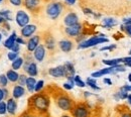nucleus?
Wrapping results in <instances>:
<instances>
[{
	"instance_id": "nucleus-11",
	"label": "nucleus",
	"mask_w": 131,
	"mask_h": 117,
	"mask_svg": "<svg viewBox=\"0 0 131 117\" xmlns=\"http://www.w3.org/2000/svg\"><path fill=\"white\" fill-rule=\"evenodd\" d=\"M64 23L66 24V26H73V25H76L79 23V18L78 15L74 12H70L69 14H67L64 19Z\"/></svg>"
},
{
	"instance_id": "nucleus-24",
	"label": "nucleus",
	"mask_w": 131,
	"mask_h": 117,
	"mask_svg": "<svg viewBox=\"0 0 131 117\" xmlns=\"http://www.w3.org/2000/svg\"><path fill=\"white\" fill-rule=\"evenodd\" d=\"M115 25H117V21L114 18H105L103 19V26L106 28H111Z\"/></svg>"
},
{
	"instance_id": "nucleus-26",
	"label": "nucleus",
	"mask_w": 131,
	"mask_h": 117,
	"mask_svg": "<svg viewBox=\"0 0 131 117\" xmlns=\"http://www.w3.org/2000/svg\"><path fill=\"white\" fill-rule=\"evenodd\" d=\"M122 62V59H113V60H103V64L109 66V67H113L116 65H119V63Z\"/></svg>"
},
{
	"instance_id": "nucleus-45",
	"label": "nucleus",
	"mask_w": 131,
	"mask_h": 117,
	"mask_svg": "<svg viewBox=\"0 0 131 117\" xmlns=\"http://www.w3.org/2000/svg\"><path fill=\"white\" fill-rule=\"evenodd\" d=\"M123 22H124V24H125V25H130L131 24V17H129V18H125V19L123 20Z\"/></svg>"
},
{
	"instance_id": "nucleus-18",
	"label": "nucleus",
	"mask_w": 131,
	"mask_h": 117,
	"mask_svg": "<svg viewBox=\"0 0 131 117\" xmlns=\"http://www.w3.org/2000/svg\"><path fill=\"white\" fill-rule=\"evenodd\" d=\"M16 37H17V34L15 31H12V34H10L9 36H8V38L3 42V46H4V48H6V49H8V50H10L11 49V47L15 44V40H16Z\"/></svg>"
},
{
	"instance_id": "nucleus-37",
	"label": "nucleus",
	"mask_w": 131,
	"mask_h": 117,
	"mask_svg": "<svg viewBox=\"0 0 131 117\" xmlns=\"http://www.w3.org/2000/svg\"><path fill=\"white\" fill-rule=\"evenodd\" d=\"M2 90H3V97H4V100L3 101H5V100H7L9 97V92H8V90L6 89V87L5 88H2Z\"/></svg>"
},
{
	"instance_id": "nucleus-50",
	"label": "nucleus",
	"mask_w": 131,
	"mask_h": 117,
	"mask_svg": "<svg viewBox=\"0 0 131 117\" xmlns=\"http://www.w3.org/2000/svg\"><path fill=\"white\" fill-rule=\"evenodd\" d=\"M20 117H33V116L30 115V114H28V113H24V114H22Z\"/></svg>"
},
{
	"instance_id": "nucleus-36",
	"label": "nucleus",
	"mask_w": 131,
	"mask_h": 117,
	"mask_svg": "<svg viewBox=\"0 0 131 117\" xmlns=\"http://www.w3.org/2000/svg\"><path fill=\"white\" fill-rule=\"evenodd\" d=\"M19 50H20V45H18L17 42H15L10 49V51H14V52H19Z\"/></svg>"
},
{
	"instance_id": "nucleus-13",
	"label": "nucleus",
	"mask_w": 131,
	"mask_h": 117,
	"mask_svg": "<svg viewBox=\"0 0 131 117\" xmlns=\"http://www.w3.org/2000/svg\"><path fill=\"white\" fill-rule=\"evenodd\" d=\"M23 5L30 11H36L40 6V0H23Z\"/></svg>"
},
{
	"instance_id": "nucleus-29",
	"label": "nucleus",
	"mask_w": 131,
	"mask_h": 117,
	"mask_svg": "<svg viewBox=\"0 0 131 117\" xmlns=\"http://www.w3.org/2000/svg\"><path fill=\"white\" fill-rule=\"evenodd\" d=\"M127 96H128V92H126L123 89H120V91L117 93V95H115V97L119 98V99H126Z\"/></svg>"
},
{
	"instance_id": "nucleus-58",
	"label": "nucleus",
	"mask_w": 131,
	"mask_h": 117,
	"mask_svg": "<svg viewBox=\"0 0 131 117\" xmlns=\"http://www.w3.org/2000/svg\"><path fill=\"white\" fill-rule=\"evenodd\" d=\"M129 91H131V86H129Z\"/></svg>"
},
{
	"instance_id": "nucleus-19",
	"label": "nucleus",
	"mask_w": 131,
	"mask_h": 117,
	"mask_svg": "<svg viewBox=\"0 0 131 117\" xmlns=\"http://www.w3.org/2000/svg\"><path fill=\"white\" fill-rule=\"evenodd\" d=\"M5 75H6L7 79H8V82H11V83H16L17 80H18V77H19V74L17 73L16 71L12 70V69L8 70Z\"/></svg>"
},
{
	"instance_id": "nucleus-23",
	"label": "nucleus",
	"mask_w": 131,
	"mask_h": 117,
	"mask_svg": "<svg viewBox=\"0 0 131 117\" xmlns=\"http://www.w3.org/2000/svg\"><path fill=\"white\" fill-rule=\"evenodd\" d=\"M23 63H24V59H23V58H20V57H18L17 59H15V60L12 62V65H11V68H12V70H14V71H17V70H19L20 68L23 66Z\"/></svg>"
},
{
	"instance_id": "nucleus-55",
	"label": "nucleus",
	"mask_w": 131,
	"mask_h": 117,
	"mask_svg": "<svg viewBox=\"0 0 131 117\" xmlns=\"http://www.w3.org/2000/svg\"><path fill=\"white\" fill-rule=\"evenodd\" d=\"M61 117H71L70 115H68V114H65V115H63V116H61Z\"/></svg>"
},
{
	"instance_id": "nucleus-43",
	"label": "nucleus",
	"mask_w": 131,
	"mask_h": 117,
	"mask_svg": "<svg viewBox=\"0 0 131 117\" xmlns=\"http://www.w3.org/2000/svg\"><path fill=\"white\" fill-rule=\"evenodd\" d=\"M73 87H74V86H73V85H71L70 83L64 84V88L67 89V90H72V89H73Z\"/></svg>"
},
{
	"instance_id": "nucleus-9",
	"label": "nucleus",
	"mask_w": 131,
	"mask_h": 117,
	"mask_svg": "<svg viewBox=\"0 0 131 117\" xmlns=\"http://www.w3.org/2000/svg\"><path fill=\"white\" fill-rule=\"evenodd\" d=\"M36 31V26L34 24H27L24 27L21 28V36L25 37V38H29L33 35V34Z\"/></svg>"
},
{
	"instance_id": "nucleus-52",
	"label": "nucleus",
	"mask_w": 131,
	"mask_h": 117,
	"mask_svg": "<svg viewBox=\"0 0 131 117\" xmlns=\"http://www.w3.org/2000/svg\"><path fill=\"white\" fill-rule=\"evenodd\" d=\"M126 99H128V102L131 104V94H129V95L127 96V98H126Z\"/></svg>"
},
{
	"instance_id": "nucleus-4",
	"label": "nucleus",
	"mask_w": 131,
	"mask_h": 117,
	"mask_svg": "<svg viewBox=\"0 0 131 117\" xmlns=\"http://www.w3.org/2000/svg\"><path fill=\"white\" fill-rule=\"evenodd\" d=\"M56 103H57V105L60 109L65 110V111L72 110L75 106L73 100L70 97H68L67 95H61L60 97H58L57 100H56Z\"/></svg>"
},
{
	"instance_id": "nucleus-54",
	"label": "nucleus",
	"mask_w": 131,
	"mask_h": 117,
	"mask_svg": "<svg viewBox=\"0 0 131 117\" xmlns=\"http://www.w3.org/2000/svg\"><path fill=\"white\" fill-rule=\"evenodd\" d=\"M128 81H129V82H131V74H129V75H128Z\"/></svg>"
},
{
	"instance_id": "nucleus-5",
	"label": "nucleus",
	"mask_w": 131,
	"mask_h": 117,
	"mask_svg": "<svg viewBox=\"0 0 131 117\" xmlns=\"http://www.w3.org/2000/svg\"><path fill=\"white\" fill-rule=\"evenodd\" d=\"M71 111L73 117H89V109L85 104L75 105Z\"/></svg>"
},
{
	"instance_id": "nucleus-21",
	"label": "nucleus",
	"mask_w": 131,
	"mask_h": 117,
	"mask_svg": "<svg viewBox=\"0 0 131 117\" xmlns=\"http://www.w3.org/2000/svg\"><path fill=\"white\" fill-rule=\"evenodd\" d=\"M25 72H26L30 77H35V76H37V74H38V70H37L36 64H35L34 62H30Z\"/></svg>"
},
{
	"instance_id": "nucleus-60",
	"label": "nucleus",
	"mask_w": 131,
	"mask_h": 117,
	"mask_svg": "<svg viewBox=\"0 0 131 117\" xmlns=\"http://www.w3.org/2000/svg\"><path fill=\"white\" fill-rule=\"evenodd\" d=\"M1 2H2V0H0V3H1Z\"/></svg>"
},
{
	"instance_id": "nucleus-56",
	"label": "nucleus",
	"mask_w": 131,
	"mask_h": 117,
	"mask_svg": "<svg viewBox=\"0 0 131 117\" xmlns=\"http://www.w3.org/2000/svg\"><path fill=\"white\" fill-rule=\"evenodd\" d=\"M1 39H2V34H0V41H1Z\"/></svg>"
},
{
	"instance_id": "nucleus-59",
	"label": "nucleus",
	"mask_w": 131,
	"mask_h": 117,
	"mask_svg": "<svg viewBox=\"0 0 131 117\" xmlns=\"http://www.w3.org/2000/svg\"><path fill=\"white\" fill-rule=\"evenodd\" d=\"M129 54H130V55H131V50H130V51H129Z\"/></svg>"
},
{
	"instance_id": "nucleus-22",
	"label": "nucleus",
	"mask_w": 131,
	"mask_h": 117,
	"mask_svg": "<svg viewBox=\"0 0 131 117\" xmlns=\"http://www.w3.org/2000/svg\"><path fill=\"white\" fill-rule=\"evenodd\" d=\"M35 84H36V80L34 79V77H27L26 82H25V86H26V88H27L29 93H32L34 91Z\"/></svg>"
},
{
	"instance_id": "nucleus-6",
	"label": "nucleus",
	"mask_w": 131,
	"mask_h": 117,
	"mask_svg": "<svg viewBox=\"0 0 131 117\" xmlns=\"http://www.w3.org/2000/svg\"><path fill=\"white\" fill-rule=\"evenodd\" d=\"M15 21H16L17 25L22 28L25 25L29 24V16L25 11L18 10L16 12V15H15Z\"/></svg>"
},
{
	"instance_id": "nucleus-40",
	"label": "nucleus",
	"mask_w": 131,
	"mask_h": 117,
	"mask_svg": "<svg viewBox=\"0 0 131 117\" xmlns=\"http://www.w3.org/2000/svg\"><path fill=\"white\" fill-rule=\"evenodd\" d=\"M121 28H122V29H125V31L128 34V35H130L131 36V24L130 25H125V28H124V26L122 25Z\"/></svg>"
},
{
	"instance_id": "nucleus-12",
	"label": "nucleus",
	"mask_w": 131,
	"mask_h": 117,
	"mask_svg": "<svg viewBox=\"0 0 131 117\" xmlns=\"http://www.w3.org/2000/svg\"><path fill=\"white\" fill-rule=\"evenodd\" d=\"M49 74L54 78H62L66 77V71L64 66H58L56 68H51L49 70Z\"/></svg>"
},
{
	"instance_id": "nucleus-49",
	"label": "nucleus",
	"mask_w": 131,
	"mask_h": 117,
	"mask_svg": "<svg viewBox=\"0 0 131 117\" xmlns=\"http://www.w3.org/2000/svg\"><path fill=\"white\" fill-rule=\"evenodd\" d=\"M4 100V97H3V90L2 88H0V102Z\"/></svg>"
},
{
	"instance_id": "nucleus-53",
	"label": "nucleus",
	"mask_w": 131,
	"mask_h": 117,
	"mask_svg": "<svg viewBox=\"0 0 131 117\" xmlns=\"http://www.w3.org/2000/svg\"><path fill=\"white\" fill-rule=\"evenodd\" d=\"M122 117H131V115L130 114H123Z\"/></svg>"
},
{
	"instance_id": "nucleus-34",
	"label": "nucleus",
	"mask_w": 131,
	"mask_h": 117,
	"mask_svg": "<svg viewBox=\"0 0 131 117\" xmlns=\"http://www.w3.org/2000/svg\"><path fill=\"white\" fill-rule=\"evenodd\" d=\"M43 86H45V82H43L42 80L37 81L36 84H35V87H34V91H35V92H40L41 89L43 88Z\"/></svg>"
},
{
	"instance_id": "nucleus-38",
	"label": "nucleus",
	"mask_w": 131,
	"mask_h": 117,
	"mask_svg": "<svg viewBox=\"0 0 131 117\" xmlns=\"http://www.w3.org/2000/svg\"><path fill=\"white\" fill-rule=\"evenodd\" d=\"M9 2L14 6H20L22 4V0H9Z\"/></svg>"
},
{
	"instance_id": "nucleus-28",
	"label": "nucleus",
	"mask_w": 131,
	"mask_h": 117,
	"mask_svg": "<svg viewBox=\"0 0 131 117\" xmlns=\"http://www.w3.org/2000/svg\"><path fill=\"white\" fill-rule=\"evenodd\" d=\"M0 16H2L6 21H11L12 16H11V11L9 10H1L0 11Z\"/></svg>"
},
{
	"instance_id": "nucleus-42",
	"label": "nucleus",
	"mask_w": 131,
	"mask_h": 117,
	"mask_svg": "<svg viewBox=\"0 0 131 117\" xmlns=\"http://www.w3.org/2000/svg\"><path fill=\"white\" fill-rule=\"evenodd\" d=\"M122 62H123V63H125L126 65L131 64V57H128V58H124V59H122Z\"/></svg>"
},
{
	"instance_id": "nucleus-3",
	"label": "nucleus",
	"mask_w": 131,
	"mask_h": 117,
	"mask_svg": "<svg viewBox=\"0 0 131 117\" xmlns=\"http://www.w3.org/2000/svg\"><path fill=\"white\" fill-rule=\"evenodd\" d=\"M63 8H64V6L61 2H52V3L49 4L47 7V14L49 18L54 20L60 16V14L63 11Z\"/></svg>"
},
{
	"instance_id": "nucleus-57",
	"label": "nucleus",
	"mask_w": 131,
	"mask_h": 117,
	"mask_svg": "<svg viewBox=\"0 0 131 117\" xmlns=\"http://www.w3.org/2000/svg\"><path fill=\"white\" fill-rule=\"evenodd\" d=\"M127 66H128V67H131V64H128V65H127Z\"/></svg>"
},
{
	"instance_id": "nucleus-25",
	"label": "nucleus",
	"mask_w": 131,
	"mask_h": 117,
	"mask_svg": "<svg viewBox=\"0 0 131 117\" xmlns=\"http://www.w3.org/2000/svg\"><path fill=\"white\" fill-rule=\"evenodd\" d=\"M46 48L48 49V50H53L54 48H56V41H54V38L52 37V36H48L47 38H46Z\"/></svg>"
},
{
	"instance_id": "nucleus-16",
	"label": "nucleus",
	"mask_w": 131,
	"mask_h": 117,
	"mask_svg": "<svg viewBox=\"0 0 131 117\" xmlns=\"http://www.w3.org/2000/svg\"><path fill=\"white\" fill-rule=\"evenodd\" d=\"M24 94H25V89H24L23 86L15 85L13 87V90H12V98H14L15 100L21 98Z\"/></svg>"
},
{
	"instance_id": "nucleus-61",
	"label": "nucleus",
	"mask_w": 131,
	"mask_h": 117,
	"mask_svg": "<svg viewBox=\"0 0 131 117\" xmlns=\"http://www.w3.org/2000/svg\"><path fill=\"white\" fill-rule=\"evenodd\" d=\"M36 117H40V116H36Z\"/></svg>"
},
{
	"instance_id": "nucleus-39",
	"label": "nucleus",
	"mask_w": 131,
	"mask_h": 117,
	"mask_svg": "<svg viewBox=\"0 0 131 117\" xmlns=\"http://www.w3.org/2000/svg\"><path fill=\"white\" fill-rule=\"evenodd\" d=\"M15 42H17L18 45H26V42L24 41V39H23V37H22V36H17Z\"/></svg>"
},
{
	"instance_id": "nucleus-15",
	"label": "nucleus",
	"mask_w": 131,
	"mask_h": 117,
	"mask_svg": "<svg viewBox=\"0 0 131 117\" xmlns=\"http://www.w3.org/2000/svg\"><path fill=\"white\" fill-rule=\"evenodd\" d=\"M66 71V78H68V80H74L75 77V68L72 63H66L64 65Z\"/></svg>"
},
{
	"instance_id": "nucleus-17",
	"label": "nucleus",
	"mask_w": 131,
	"mask_h": 117,
	"mask_svg": "<svg viewBox=\"0 0 131 117\" xmlns=\"http://www.w3.org/2000/svg\"><path fill=\"white\" fill-rule=\"evenodd\" d=\"M59 47L64 52H69L73 50V42L69 39H63L59 42Z\"/></svg>"
},
{
	"instance_id": "nucleus-32",
	"label": "nucleus",
	"mask_w": 131,
	"mask_h": 117,
	"mask_svg": "<svg viewBox=\"0 0 131 117\" xmlns=\"http://www.w3.org/2000/svg\"><path fill=\"white\" fill-rule=\"evenodd\" d=\"M7 113V108H6V102L1 101L0 102V115H5Z\"/></svg>"
},
{
	"instance_id": "nucleus-8",
	"label": "nucleus",
	"mask_w": 131,
	"mask_h": 117,
	"mask_svg": "<svg viewBox=\"0 0 131 117\" xmlns=\"http://www.w3.org/2000/svg\"><path fill=\"white\" fill-rule=\"evenodd\" d=\"M39 41H40L39 35H33L31 37H29L28 40H27V42H26V49H27V50L30 51V52L31 51L33 52V50L38 47Z\"/></svg>"
},
{
	"instance_id": "nucleus-10",
	"label": "nucleus",
	"mask_w": 131,
	"mask_h": 117,
	"mask_svg": "<svg viewBox=\"0 0 131 117\" xmlns=\"http://www.w3.org/2000/svg\"><path fill=\"white\" fill-rule=\"evenodd\" d=\"M33 57L37 62H42L46 57V48L43 45H38V47L33 50Z\"/></svg>"
},
{
	"instance_id": "nucleus-7",
	"label": "nucleus",
	"mask_w": 131,
	"mask_h": 117,
	"mask_svg": "<svg viewBox=\"0 0 131 117\" xmlns=\"http://www.w3.org/2000/svg\"><path fill=\"white\" fill-rule=\"evenodd\" d=\"M82 25L80 23L76 24V25H73V26H68L65 28V33L68 36H71V37H76V36H79L81 33H82Z\"/></svg>"
},
{
	"instance_id": "nucleus-20",
	"label": "nucleus",
	"mask_w": 131,
	"mask_h": 117,
	"mask_svg": "<svg viewBox=\"0 0 131 117\" xmlns=\"http://www.w3.org/2000/svg\"><path fill=\"white\" fill-rule=\"evenodd\" d=\"M108 74H112V68L108 67L105 68V69H101L97 72L93 73L92 74V78L96 79V78H99V77H103L104 75H108Z\"/></svg>"
},
{
	"instance_id": "nucleus-31",
	"label": "nucleus",
	"mask_w": 131,
	"mask_h": 117,
	"mask_svg": "<svg viewBox=\"0 0 131 117\" xmlns=\"http://www.w3.org/2000/svg\"><path fill=\"white\" fill-rule=\"evenodd\" d=\"M74 82H75V84H76L77 86H79V87H81V88L86 86V83H85L84 81H82V79H81L80 76H75V77H74Z\"/></svg>"
},
{
	"instance_id": "nucleus-35",
	"label": "nucleus",
	"mask_w": 131,
	"mask_h": 117,
	"mask_svg": "<svg viewBox=\"0 0 131 117\" xmlns=\"http://www.w3.org/2000/svg\"><path fill=\"white\" fill-rule=\"evenodd\" d=\"M7 58H8V60L9 61H14L15 59L18 58V52H14V51H9L8 54H7Z\"/></svg>"
},
{
	"instance_id": "nucleus-30",
	"label": "nucleus",
	"mask_w": 131,
	"mask_h": 117,
	"mask_svg": "<svg viewBox=\"0 0 131 117\" xmlns=\"http://www.w3.org/2000/svg\"><path fill=\"white\" fill-rule=\"evenodd\" d=\"M7 85H8V79H7L6 75L1 74V75H0V86H1L2 88H5Z\"/></svg>"
},
{
	"instance_id": "nucleus-41",
	"label": "nucleus",
	"mask_w": 131,
	"mask_h": 117,
	"mask_svg": "<svg viewBox=\"0 0 131 117\" xmlns=\"http://www.w3.org/2000/svg\"><path fill=\"white\" fill-rule=\"evenodd\" d=\"M115 48H116V46H115V45H111V46H108V47L101 48V50H114Z\"/></svg>"
},
{
	"instance_id": "nucleus-51",
	"label": "nucleus",
	"mask_w": 131,
	"mask_h": 117,
	"mask_svg": "<svg viewBox=\"0 0 131 117\" xmlns=\"http://www.w3.org/2000/svg\"><path fill=\"white\" fill-rule=\"evenodd\" d=\"M4 21H6V20H5V19H4V18H3L2 16H0V24H2Z\"/></svg>"
},
{
	"instance_id": "nucleus-46",
	"label": "nucleus",
	"mask_w": 131,
	"mask_h": 117,
	"mask_svg": "<svg viewBox=\"0 0 131 117\" xmlns=\"http://www.w3.org/2000/svg\"><path fill=\"white\" fill-rule=\"evenodd\" d=\"M84 12L86 13V14H93L94 12L91 10V9H89V8H84Z\"/></svg>"
},
{
	"instance_id": "nucleus-1",
	"label": "nucleus",
	"mask_w": 131,
	"mask_h": 117,
	"mask_svg": "<svg viewBox=\"0 0 131 117\" xmlns=\"http://www.w3.org/2000/svg\"><path fill=\"white\" fill-rule=\"evenodd\" d=\"M28 101L30 108L38 113H46L49 109V98L46 94L38 93L36 95H33Z\"/></svg>"
},
{
	"instance_id": "nucleus-33",
	"label": "nucleus",
	"mask_w": 131,
	"mask_h": 117,
	"mask_svg": "<svg viewBox=\"0 0 131 117\" xmlns=\"http://www.w3.org/2000/svg\"><path fill=\"white\" fill-rule=\"evenodd\" d=\"M26 79H27V77L25 76V75H19V77H18V80H17V85H20V86H25V82H26Z\"/></svg>"
},
{
	"instance_id": "nucleus-47",
	"label": "nucleus",
	"mask_w": 131,
	"mask_h": 117,
	"mask_svg": "<svg viewBox=\"0 0 131 117\" xmlns=\"http://www.w3.org/2000/svg\"><path fill=\"white\" fill-rule=\"evenodd\" d=\"M66 3L67 4H69V5H73V4H75L76 3V1L77 0H65Z\"/></svg>"
},
{
	"instance_id": "nucleus-14",
	"label": "nucleus",
	"mask_w": 131,
	"mask_h": 117,
	"mask_svg": "<svg viewBox=\"0 0 131 117\" xmlns=\"http://www.w3.org/2000/svg\"><path fill=\"white\" fill-rule=\"evenodd\" d=\"M6 102V108H7V112L10 115H14L17 109V102L14 98H8Z\"/></svg>"
},
{
	"instance_id": "nucleus-2",
	"label": "nucleus",
	"mask_w": 131,
	"mask_h": 117,
	"mask_svg": "<svg viewBox=\"0 0 131 117\" xmlns=\"http://www.w3.org/2000/svg\"><path fill=\"white\" fill-rule=\"evenodd\" d=\"M105 42H108V39L105 37L104 34H100L99 36H93L85 41L81 42L78 48L79 49H87V48H91V47H95L97 45L100 44H105Z\"/></svg>"
},
{
	"instance_id": "nucleus-27",
	"label": "nucleus",
	"mask_w": 131,
	"mask_h": 117,
	"mask_svg": "<svg viewBox=\"0 0 131 117\" xmlns=\"http://www.w3.org/2000/svg\"><path fill=\"white\" fill-rule=\"evenodd\" d=\"M86 85L90 86L92 89H94V90H96V91H100V87L97 86L96 79H94V78H88V79H87V82H86Z\"/></svg>"
},
{
	"instance_id": "nucleus-48",
	"label": "nucleus",
	"mask_w": 131,
	"mask_h": 117,
	"mask_svg": "<svg viewBox=\"0 0 131 117\" xmlns=\"http://www.w3.org/2000/svg\"><path fill=\"white\" fill-rule=\"evenodd\" d=\"M104 83L107 84V85H112V81L110 79H108V78H105L104 79Z\"/></svg>"
},
{
	"instance_id": "nucleus-44",
	"label": "nucleus",
	"mask_w": 131,
	"mask_h": 117,
	"mask_svg": "<svg viewBox=\"0 0 131 117\" xmlns=\"http://www.w3.org/2000/svg\"><path fill=\"white\" fill-rule=\"evenodd\" d=\"M2 24H3V27H5L6 30H10V25L8 24V21H4Z\"/></svg>"
}]
</instances>
